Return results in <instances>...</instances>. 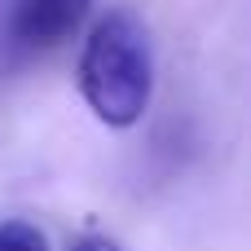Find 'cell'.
<instances>
[{
	"label": "cell",
	"mask_w": 251,
	"mask_h": 251,
	"mask_svg": "<svg viewBox=\"0 0 251 251\" xmlns=\"http://www.w3.org/2000/svg\"><path fill=\"white\" fill-rule=\"evenodd\" d=\"M79 93L110 128H132L154 93V40L132 4L106 9L79 53Z\"/></svg>",
	"instance_id": "cell-1"
},
{
	"label": "cell",
	"mask_w": 251,
	"mask_h": 251,
	"mask_svg": "<svg viewBox=\"0 0 251 251\" xmlns=\"http://www.w3.org/2000/svg\"><path fill=\"white\" fill-rule=\"evenodd\" d=\"M93 0H18L13 9V40L26 49H49L62 44L84 18Z\"/></svg>",
	"instance_id": "cell-2"
},
{
	"label": "cell",
	"mask_w": 251,
	"mask_h": 251,
	"mask_svg": "<svg viewBox=\"0 0 251 251\" xmlns=\"http://www.w3.org/2000/svg\"><path fill=\"white\" fill-rule=\"evenodd\" d=\"M0 251H49V238L31 221H4L0 225Z\"/></svg>",
	"instance_id": "cell-3"
},
{
	"label": "cell",
	"mask_w": 251,
	"mask_h": 251,
	"mask_svg": "<svg viewBox=\"0 0 251 251\" xmlns=\"http://www.w3.org/2000/svg\"><path fill=\"white\" fill-rule=\"evenodd\" d=\"M71 251H119V243H110V238H97V234H93V238H79Z\"/></svg>",
	"instance_id": "cell-4"
}]
</instances>
